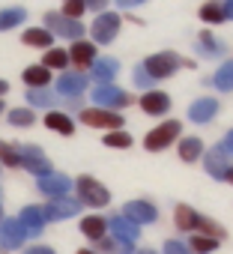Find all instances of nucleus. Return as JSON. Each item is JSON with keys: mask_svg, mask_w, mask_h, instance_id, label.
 <instances>
[{"mask_svg": "<svg viewBox=\"0 0 233 254\" xmlns=\"http://www.w3.org/2000/svg\"><path fill=\"white\" fill-rule=\"evenodd\" d=\"M21 78H24L27 90H42V87H48V84H51V72H48L42 63H33V66H27Z\"/></svg>", "mask_w": 233, "mask_h": 254, "instance_id": "obj_27", "label": "nucleus"}, {"mask_svg": "<svg viewBox=\"0 0 233 254\" xmlns=\"http://www.w3.org/2000/svg\"><path fill=\"white\" fill-rule=\"evenodd\" d=\"M24 254H57L51 245H42V242H36V245H30V248H24Z\"/></svg>", "mask_w": 233, "mask_h": 254, "instance_id": "obj_42", "label": "nucleus"}, {"mask_svg": "<svg viewBox=\"0 0 233 254\" xmlns=\"http://www.w3.org/2000/svg\"><path fill=\"white\" fill-rule=\"evenodd\" d=\"M75 254H96V251H93V248H78Z\"/></svg>", "mask_w": 233, "mask_h": 254, "instance_id": "obj_50", "label": "nucleus"}, {"mask_svg": "<svg viewBox=\"0 0 233 254\" xmlns=\"http://www.w3.org/2000/svg\"><path fill=\"white\" fill-rule=\"evenodd\" d=\"M42 66L48 72H69V51L66 48H48L42 57Z\"/></svg>", "mask_w": 233, "mask_h": 254, "instance_id": "obj_28", "label": "nucleus"}, {"mask_svg": "<svg viewBox=\"0 0 233 254\" xmlns=\"http://www.w3.org/2000/svg\"><path fill=\"white\" fill-rule=\"evenodd\" d=\"M93 105H96V108H105V111H116V114H120L123 108L135 105V99H132V93H126L123 87L105 84V87H96V90H93Z\"/></svg>", "mask_w": 233, "mask_h": 254, "instance_id": "obj_6", "label": "nucleus"}, {"mask_svg": "<svg viewBox=\"0 0 233 254\" xmlns=\"http://www.w3.org/2000/svg\"><path fill=\"white\" fill-rule=\"evenodd\" d=\"M120 27H123V15L114 12V9H105L90 24V42L93 45H111L116 36H120Z\"/></svg>", "mask_w": 233, "mask_h": 254, "instance_id": "obj_3", "label": "nucleus"}, {"mask_svg": "<svg viewBox=\"0 0 233 254\" xmlns=\"http://www.w3.org/2000/svg\"><path fill=\"white\" fill-rule=\"evenodd\" d=\"M72 189H75V194H78V203H81V206L105 209V206L111 203V191H108V186H102V183H99L96 177H90V174L78 177V180L72 183Z\"/></svg>", "mask_w": 233, "mask_h": 254, "instance_id": "obj_1", "label": "nucleus"}, {"mask_svg": "<svg viewBox=\"0 0 233 254\" xmlns=\"http://www.w3.org/2000/svg\"><path fill=\"white\" fill-rule=\"evenodd\" d=\"M197 18H200L203 24H224V21H227V18H224V6L218 3V0H206V3H200Z\"/></svg>", "mask_w": 233, "mask_h": 254, "instance_id": "obj_30", "label": "nucleus"}, {"mask_svg": "<svg viewBox=\"0 0 233 254\" xmlns=\"http://www.w3.org/2000/svg\"><path fill=\"white\" fill-rule=\"evenodd\" d=\"M185 245L191 248V254H212L221 242H215V239H209V236H200V233H191Z\"/></svg>", "mask_w": 233, "mask_h": 254, "instance_id": "obj_37", "label": "nucleus"}, {"mask_svg": "<svg viewBox=\"0 0 233 254\" xmlns=\"http://www.w3.org/2000/svg\"><path fill=\"white\" fill-rule=\"evenodd\" d=\"M120 6H126V9H135V6H141V3H147V0H116Z\"/></svg>", "mask_w": 233, "mask_h": 254, "instance_id": "obj_45", "label": "nucleus"}, {"mask_svg": "<svg viewBox=\"0 0 233 254\" xmlns=\"http://www.w3.org/2000/svg\"><path fill=\"white\" fill-rule=\"evenodd\" d=\"M96 60H99V45H93L90 39H78V42L69 45V63H72L81 75L90 72Z\"/></svg>", "mask_w": 233, "mask_h": 254, "instance_id": "obj_9", "label": "nucleus"}, {"mask_svg": "<svg viewBox=\"0 0 233 254\" xmlns=\"http://www.w3.org/2000/svg\"><path fill=\"white\" fill-rule=\"evenodd\" d=\"M0 168H21L18 147L9 144V141H0Z\"/></svg>", "mask_w": 233, "mask_h": 254, "instance_id": "obj_38", "label": "nucleus"}, {"mask_svg": "<svg viewBox=\"0 0 233 254\" xmlns=\"http://www.w3.org/2000/svg\"><path fill=\"white\" fill-rule=\"evenodd\" d=\"M116 72H120V60H114V57H99L90 69V78L96 81V87H105V84H114Z\"/></svg>", "mask_w": 233, "mask_h": 254, "instance_id": "obj_19", "label": "nucleus"}, {"mask_svg": "<svg viewBox=\"0 0 233 254\" xmlns=\"http://www.w3.org/2000/svg\"><path fill=\"white\" fill-rule=\"evenodd\" d=\"M123 215H126L132 224H138V227L159 221V209H156V203H150V200H129V203L123 206Z\"/></svg>", "mask_w": 233, "mask_h": 254, "instance_id": "obj_12", "label": "nucleus"}, {"mask_svg": "<svg viewBox=\"0 0 233 254\" xmlns=\"http://www.w3.org/2000/svg\"><path fill=\"white\" fill-rule=\"evenodd\" d=\"M218 99H212V96H200V99H194L191 105H188V120L191 123H197V126H203V123H212L215 120V114H218Z\"/></svg>", "mask_w": 233, "mask_h": 254, "instance_id": "obj_18", "label": "nucleus"}, {"mask_svg": "<svg viewBox=\"0 0 233 254\" xmlns=\"http://www.w3.org/2000/svg\"><path fill=\"white\" fill-rule=\"evenodd\" d=\"M132 81H135V87H141L144 93H150V90H153V84H156V81H153V78H150V75H147L141 66H135V72H132Z\"/></svg>", "mask_w": 233, "mask_h": 254, "instance_id": "obj_40", "label": "nucleus"}, {"mask_svg": "<svg viewBox=\"0 0 233 254\" xmlns=\"http://www.w3.org/2000/svg\"><path fill=\"white\" fill-rule=\"evenodd\" d=\"M27 102H30V111H36V108H48V111H54V93L48 90V87H42V90H27Z\"/></svg>", "mask_w": 233, "mask_h": 254, "instance_id": "obj_33", "label": "nucleus"}, {"mask_svg": "<svg viewBox=\"0 0 233 254\" xmlns=\"http://www.w3.org/2000/svg\"><path fill=\"white\" fill-rule=\"evenodd\" d=\"M3 111H6V102H3V99H0V114H3Z\"/></svg>", "mask_w": 233, "mask_h": 254, "instance_id": "obj_52", "label": "nucleus"}, {"mask_svg": "<svg viewBox=\"0 0 233 254\" xmlns=\"http://www.w3.org/2000/svg\"><path fill=\"white\" fill-rule=\"evenodd\" d=\"M6 120H9V126H15V129H30V126L36 123V111H30V108H12L6 114Z\"/></svg>", "mask_w": 233, "mask_h": 254, "instance_id": "obj_34", "label": "nucleus"}, {"mask_svg": "<svg viewBox=\"0 0 233 254\" xmlns=\"http://www.w3.org/2000/svg\"><path fill=\"white\" fill-rule=\"evenodd\" d=\"M135 254H159V251H153V248H135Z\"/></svg>", "mask_w": 233, "mask_h": 254, "instance_id": "obj_49", "label": "nucleus"}, {"mask_svg": "<svg viewBox=\"0 0 233 254\" xmlns=\"http://www.w3.org/2000/svg\"><path fill=\"white\" fill-rule=\"evenodd\" d=\"M84 126H90V129H105V132H120L123 126H126V120H123V114H116V111H105V108H84L81 111V117H78Z\"/></svg>", "mask_w": 233, "mask_h": 254, "instance_id": "obj_7", "label": "nucleus"}, {"mask_svg": "<svg viewBox=\"0 0 233 254\" xmlns=\"http://www.w3.org/2000/svg\"><path fill=\"white\" fill-rule=\"evenodd\" d=\"M212 87L221 90V93H233V60L221 63V66L215 69V75H212Z\"/></svg>", "mask_w": 233, "mask_h": 254, "instance_id": "obj_32", "label": "nucleus"}, {"mask_svg": "<svg viewBox=\"0 0 233 254\" xmlns=\"http://www.w3.org/2000/svg\"><path fill=\"white\" fill-rule=\"evenodd\" d=\"M162 254H191V248L185 242H179V239H165Z\"/></svg>", "mask_w": 233, "mask_h": 254, "instance_id": "obj_41", "label": "nucleus"}, {"mask_svg": "<svg viewBox=\"0 0 233 254\" xmlns=\"http://www.w3.org/2000/svg\"><path fill=\"white\" fill-rule=\"evenodd\" d=\"M78 227L90 242H99V239L108 236V215H87V218H81Z\"/></svg>", "mask_w": 233, "mask_h": 254, "instance_id": "obj_23", "label": "nucleus"}, {"mask_svg": "<svg viewBox=\"0 0 233 254\" xmlns=\"http://www.w3.org/2000/svg\"><path fill=\"white\" fill-rule=\"evenodd\" d=\"M21 42H24L27 48H39V51L54 48V36H51V30H45V27H27V30L21 33Z\"/></svg>", "mask_w": 233, "mask_h": 254, "instance_id": "obj_24", "label": "nucleus"}, {"mask_svg": "<svg viewBox=\"0 0 233 254\" xmlns=\"http://www.w3.org/2000/svg\"><path fill=\"white\" fill-rule=\"evenodd\" d=\"M194 233H200V236H209V239H215V242H221V239L227 236V230H224L218 221L206 218V215H200V221H197V230H194Z\"/></svg>", "mask_w": 233, "mask_h": 254, "instance_id": "obj_36", "label": "nucleus"}, {"mask_svg": "<svg viewBox=\"0 0 233 254\" xmlns=\"http://www.w3.org/2000/svg\"><path fill=\"white\" fill-rule=\"evenodd\" d=\"M221 6H224V18H227V21H233V0H224Z\"/></svg>", "mask_w": 233, "mask_h": 254, "instance_id": "obj_46", "label": "nucleus"}, {"mask_svg": "<svg viewBox=\"0 0 233 254\" xmlns=\"http://www.w3.org/2000/svg\"><path fill=\"white\" fill-rule=\"evenodd\" d=\"M141 69L153 78V81H165V78H174L179 69H182V57L176 51H159V54H150Z\"/></svg>", "mask_w": 233, "mask_h": 254, "instance_id": "obj_4", "label": "nucleus"}, {"mask_svg": "<svg viewBox=\"0 0 233 254\" xmlns=\"http://www.w3.org/2000/svg\"><path fill=\"white\" fill-rule=\"evenodd\" d=\"M197 221H200V212H197L194 206H188V203H176V209H174V224H176V230H182V233H194V230H197Z\"/></svg>", "mask_w": 233, "mask_h": 254, "instance_id": "obj_21", "label": "nucleus"}, {"mask_svg": "<svg viewBox=\"0 0 233 254\" xmlns=\"http://www.w3.org/2000/svg\"><path fill=\"white\" fill-rule=\"evenodd\" d=\"M176 156H179V162H185V165L197 162V159L203 156V141H200L197 135L179 138V144H176Z\"/></svg>", "mask_w": 233, "mask_h": 254, "instance_id": "obj_25", "label": "nucleus"}, {"mask_svg": "<svg viewBox=\"0 0 233 254\" xmlns=\"http://www.w3.org/2000/svg\"><path fill=\"white\" fill-rule=\"evenodd\" d=\"M203 171L212 177V180H224L227 177V168H230V156L221 150V147H209L203 150Z\"/></svg>", "mask_w": 233, "mask_h": 254, "instance_id": "obj_15", "label": "nucleus"}, {"mask_svg": "<svg viewBox=\"0 0 233 254\" xmlns=\"http://www.w3.org/2000/svg\"><path fill=\"white\" fill-rule=\"evenodd\" d=\"M27 21V9L24 6H9L0 12V33H6V30H15Z\"/></svg>", "mask_w": 233, "mask_h": 254, "instance_id": "obj_29", "label": "nucleus"}, {"mask_svg": "<svg viewBox=\"0 0 233 254\" xmlns=\"http://www.w3.org/2000/svg\"><path fill=\"white\" fill-rule=\"evenodd\" d=\"M27 230L21 227L18 218H3L0 221V251H18L27 242Z\"/></svg>", "mask_w": 233, "mask_h": 254, "instance_id": "obj_10", "label": "nucleus"}, {"mask_svg": "<svg viewBox=\"0 0 233 254\" xmlns=\"http://www.w3.org/2000/svg\"><path fill=\"white\" fill-rule=\"evenodd\" d=\"M87 84H90V78L81 75V72H60L54 87H57V93L66 96V99H81L84 90H87Z\"/></svg>", "mask_w": 233, "mask_h": 254, "instance_id": "obj_13", "label": "nucleus"}, {"mask_svg": "<svg viewBox=\"0 0 233 254\" xmlns=\"http://www.w3.org/2000/svg\"><path fill=\"white\" fill-rule=\"evenodd\" d=\"M224 183H230V186H233V162H230V168H227V177H224Z\"/></svg>", "mask_w": 233, "mask_h": 254, "instance_id": "obj_48", "label": "nucleus"}, {"mask_svg": "<svg viewBox=\"0 0 233 254\" xmlns=\"http://www.w3.org/2000/svg\"><path fill=\"white\" fill-rule=\"evenodd\" d=\"M84 3H87V9H93V12L99 15V12H105V9H108L111 0H84Z\"/></svg>", "mask_w": 233, "mask_h": 254, "instance_id": "obj_43", "label": "nucleus"}, {"mask_svg": "<svg viewBox=\"0 0 233 254\" xmlns=\"http://www.w3.org/2000/svg\"><path fill=\"white\" fill-rule=\"evenodd\" d=\"M15 147H18L21 168H24L27 174H33L36 180H42V177H51V174H54V165L48 162V156L42 153V147H36V144H15Z\"/></svg>", "mask_w": 233, "mask_h": 254, "instance_id": "obj_5", "label": "nucleus"}, {"mask_svg": "<svg viewBox=\"0 0 233 254\" xmlns=\"http://www.w3.org/2000/svg\"><path fill=\"white\" fill-rule=\"evenodd\" d=\"M179 138H182V123L179 120H165L144 135V150L147 153H162V150L174 147Z\"/></svg>", "mask_w": 233, "mask_h": 254, "instance_id": "obj_2", "label": "nucleus"}, {"mask_svg": "<svg viewBox=\"0 0 233 254\" xmlns=\"http://www.w3.org/2000/svg\"><path fill=\"white\" fill-rule=\"evenodd\" d=\"M60 12L66 18H72V21H81L84 12H87V3H84V0H63V9Z\"/></svg>", "mask_w": 233, "mask_h": 254, "instance_id": "obj_39", "label": "nucleus"}, {"mask_svg": "<svg viewBox=\"0 0 233 254\" xmlns=\"http://www.w3.org/2000/svg\"><path fill=\"white\" fill-rule=\"evenodd\" d=\"M93 251H96V254H99V251H102V254H135V242L120 239V236H105V239L96 242Z\"/></svg>", "mask_w": 233, "mask_h": 254, "instance_id": "obj_26", "label": "nucleus"}, {"mask_svg": "<svg viewBox=\"0 0 233 254\" xmlns=\"http://www.w3.org/2000/svg\"><path fill=\"white\" fill-rule=\"evenodd\" d=\"M45 129H51V132H57V135H75V120L66 114V111H48L45 114Z\"/></svg>", "mask_w": 233, "mask_h": 254, "instance_id": "obj_22", "label": "nucleus"}, {"mask_svg": "<svg viewBox=\"0 0 233 254\" xmlns=\"http://www.w3.org/2000/svg\"><path fill=\"white\" fill-rule=\"evenodd\" d=\"M78 212H81V203H78V197H72V194H66V197H54V200L45 203V215H48V221H66V218H75Z\"/></svg>", "mask_w": 233, "mask_h": 254, "instance_id": "obj_14", "label": "nucleus"}, {"mask_svg": "<svg viewBox=\"0 0 233 254\" xmlns=\"http://www.w3.org/2000/svg\"><path fill=\"white\" fill-rule=\"evenodd\" d=\"M45 30H51V36H63L69 42H78L87 33V27L81 21H72L63 12H45Z\"/></svg>", "mask_w": 233, "mask_h": 254, "instance_id": "obj_8", "label": "nucleus"}, {"mask_svg": "<svg viewBox=\"0 0 233 254\" xmlns=\"http://www.w3.org/2000/svg\"><path fill=\"white\" fill-rule=\"evenodd\" d=\"M102 144H105V147H111V150H129V147L135 144V138H132L126 129H120V132H105Z\"/></svg>", "mask_w": 233, "mask_h": 254, "instance_id": "obj_35", "label": "nucleus"}, {"mask_svg": "<svg viewBox=\"0 0 233 254\" xmlns=\"http://www.w3.org/2000/svg\"><path fill=\"white\" fill-rule=\"evenodd\" d=\"M18 221H21V227L27 230V236H30V239H39V236H42V230H45V224H48L45 206H42V203H27V206L18 212Z\"/></svg>", "mask_w": 233, "mask_h": 254, "instance_id": "obj_11", "label": "nucleus"}, {"mask_svg": "<svg viewBox=\"0 0 233 254\" xmlns=\"http://www.w3.org/2000/svg\"><path fill=\"white\" fill-rule=\"evenodd\" d=\"M218 3H224V0H218Z\"/></svg>", "mask_w": 233, "mask_h": 254, "instance_id": "obj_54", "label": "nucleus"}, {"mask_svg": "<svg viewBox=\"0 0 233 254\" xmlns=\"http://www.w3.org/2000/svg\"><path fill=\"white\" fill-rule=\"evenodd\" d=\"M197 51H200V57H221L224 54V45L209 30H200L197 33Z\"/></svg>", "mask_w": 233, "mask_h": 254, "instance_id": "obj_31", "label": "nucleus"}, {"mask_svg": "<svg viewBox=\"0 0 233 254\" xmlns=\"http://www.w3.org/2000/svg\"><path fill=\"white\" fill-rule=\"evenodd\" d=\"M0 194H3V189H0Z\"/></svg>", "mask_w": 233, "mask_h": 254, "instance_id": "obj_53", "label": "nucleus"}, {"mask_svg": "<svg viewBox=\"0 0 233 254\" xmlns=\"http://www.w3.org/2000/svg\"><path fill=\"white\" fill-rule=\"evenodd\" d=\"M138 105H141V111L150 114V117H165L174 102H171V96H168L165 90H150V93H144V96L138 99Z\"/></svg>", "mask_w": 233, "mask_h": 254, "instance_id": "obj_17", "label": "nucleus"}, {"mask_svg": "<svg viewBox=\"0 0 233 254\" xmlns=\"http://www.w3.org/2000/svg\"><path fill=\"white\" fill-rule=\"evenodd\" d=\"M36 189H39V194H45L48 200H54V197H66L69 191H72V180L66 177V174H51V177H42V180H36Z\"/></svg>", "mask_w": 233, "mask_h": 254, "instance_id": "obj_16", "label": "nucleus"}, {"mask_svg": "<svg viewBox=\"0 0 233 254\" xmlns=\"http://www.w3.org/2000/svg\"><path fill=\"white\" fill-rule=\"evenodd\" d=\"M6 93H9V84H6V81H3V78H0V99H3V96H6Z\"/></svg>", "mask_w": 233, "mask_h": 254, "instance_id": "obj_47", "label": "nucleus"}, {"mask_svg": "<svg viewBox=\"0 0 233 254\" xmlns=\"http://www.w3.org/2000/svg\"><path fill=\"white\" fill-rule=\"evenodd\" d=\"M218 147H221V150H224V153H227V156H233V129H230V132H227V135H224V141H221V144H218Z\"/></svg>", "mask_w": 233, "mask_h": 254, "instance_id": "obj_44", "label": "nucleus"}, {"mask_svg": "<svg viewBox=\"0 0 233 254\" xmlns=\"http://www.w3.org/2000/svg\"><path fill=\"white\" fill-rule=\"evenodd\" d=\"M6 218V212H3V203H0V221H3Z\"/></svg>", "mask_w": 233, "mask_h": 254, "instance_id": "obj_51", "label": "nucleus"}, {"mask_svg": "<svg viewBox=\"0 0 233 254\" xmlns=\"http://www.w3.org/2000/svg\"><path fill=\"white\" fill-rule=\"evenodd\" d=\"M108 230H111V236H120V239H129V242L141 239V227L132 224L126 215H108Z\"/></svg>", "mask_w": 233, "mask_h": 254, "instance_id": "obj_20", "label": "nucleus"}]
</instances>
